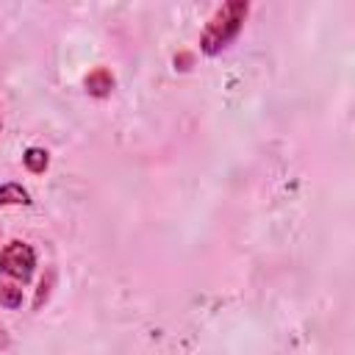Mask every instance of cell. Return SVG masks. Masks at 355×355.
Listing matches in <instances>:
<instances>
[{
  "label": "cell",
  "instance_id": "6da1fadb",
  "mask_svg": "<svg viewBox=\"0 0 355 355\" xmlns=\"http://www.w3.org/2000/svg\"><path fill=\"white\" fill-rule=\"evenodd\" d=\"M250 14V3L247 0H227L222 3L205 22L202 33H200V50L205 55H219L222 50H227L236 36L244 28V19Z\"/></svg>",
  "mask_w": 355,
  "mask_h": 355
},
{
  "label": "cell",
  "instance_id": "8992f818",
  "mask_svg": "<svg viewBox=\"0 0 355 355\" xmlns=\"http://www.w3.org/2000/svg\"><path fill=\"white\" fill-rule=\"evenodd\" d=\"M0 305L8 311H17L22 305V288L17 283H0Z\"/></svg>",
  "mask_w": 355,
  "mask_h": 355
},
{
  "label": "cell",
  "instance_id": "5b68a950",
  "mask_svg": "<svg viewBox=\"0 0 355 355\" xmlns=\"http://www.w3.org/2000/svg\"><path fill=\"white\" fill-rule=\"evenodd\" d=\"M22 164H25V169H28L31 175H42V172L50 166V153H47L44 147H28V150L22 153Z\"/></svg>",
  "mask_w": 355,
  "mask_h": 355
},
{
  "label": "cell",
  "instance_id": "277c9868",
  "mask_svg": "<svg viewBox=\"0 0 355 355\" xmlns=\"http://www.w3.org/2000/svg\"><path fill=\"white\" fill-rule=\"evenodd\" d=\"M31 202H33L31 191L22 183L8 180V183L0 186V208H6V205H31Z\"/></svg>",
  "mask_w": 355,
  "mask_h": 355
},
{
  "label": "cell",
  "instance_id": "52a82bcc",
  "mask_svg": "<svg viewBox=\"0 0 355 355\" xmlns=\"http://www.w3.org/2000/svg\"><path fill=\"white\" fill-rule=\"evenodd\" d=\"M6 347H8V333H6V327L0 322V349H6Z\"/></svg>",
  "mask_w": 355,
  "mask_h": 355
},
{
  "label": "cell",
  "instance_id": "3957f363",
  "mask_svg": "<svg viewBox=\"0 0 355 355\" xmlns=\"http://www.w3.org/2000/svg\"><path fill=\"white\" fill-rule=\"evenodd\" d=\"M83 86H86V92H89L92 97H108V94L114 92L116 80H114V75H111L108 67H97V69H92V72L86 75Z\"/></svg>",
  "mask_w": 355,
  "mask_h": 355
},
{
  "label": "cell",
  "instance_id": "ba28073f",
  "mask_svg": "<svg viewBox=\"0 0 355 355\" xmlns=\"http://www.w3.org/2000/svg\"><path fill=\"white\" fill-rule=\"evenodd\" d=\"M0 130H3V122H0Z\"/></svg>",
  "mask_w": 355,
  "mask_h": 355
},
{
  "label": "cell",
  "instance_id": "7a4b0ae2",
  "mask_svg": "<svg viewBox=\"0 0 355 355\" xmlns=\"http://www.w3.org/2000/svg\"><path fill=\"white\" fill-rule=\"evenodd\" d=\"M36 272V250L28 241H8L0 250V275L17 280V283H28Z\"/></svg>",
  "mask_w": 355,
  "mask_h": 355
}]
</instances>
